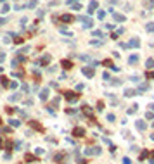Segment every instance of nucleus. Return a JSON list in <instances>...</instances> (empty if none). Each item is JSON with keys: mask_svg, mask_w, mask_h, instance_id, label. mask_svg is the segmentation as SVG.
<instances>
[{"mask_svg": "<svg viewBox=\"0 0 154 164\" xmlns=\"http://www.w3.org/2000/svg\"><path fill=\"white\" fill-rule=\"evenodd\" d=\"M30 124L33 126V128H35V130H42V126H40L38 123H35V121H30Z\"/></svg>", "mask_w": 154, "mask_h": 164, "instance_id": "25", "label": "nucleus"}, {"mask_svg": "<svg viewBox=\"0 0 154 164\" xmlns=\"http://www.w3.org/2000/svg\"><path fill=\"white\" fill-rule=\"evenodd\" d=\"M94 36H99V38H102V36H104V33H102V31H97V29H95V31H94Z\"/></svg>", "mask_w": 154, "mask_h": 164, "instance_id": "29", "label": "nucleus"}, {"mask_svg": "<svg viewBox=\"0 0 154 164\" xmlns=\"http://www.w3.org/2000/svg\"><path fill=\"white\" fill-rule=\"evenodd\" d=\"M107 121H114V114H107Z\"/></svg>", "mask_w": 154, "mask_h": 164, "instance_id": "37", "label": "nucleus"}, {"mask_svg": "<svg viewBox=\"0 0 154 164\" xmlns=\"http://www.w3.org/2000/svg\"><path fill=\"white\" fill-rule=\"evenodd\" d=\"M145 7H151V9H152V7H154V0H145Z\"/></svg>", "mask_w": 154, "mask_h": 164, "instance_id": "24", "label": "nucleus"}, {"mask_svg": "<svg viewBox=\"0 0 154 164\" xmlns=\"http://www.w3.org/2000/svg\"><path fill=\"white\" fill-rule=\"evenodd\" d=\"M19 99H21V93H14V95H11L9 100H11V102H17Z\"/></svg>", "mask_w": 154, "mask_h": 164, "instance_id": "17", "label": "nucleus"}, {"mask_svg": "<svg viewBox=\"0 0 154 164\" xmlns=\"http://www.w3.org/2000/svg\"><path fill=\"white\" fill-rule=\"evenodd\" d=\"M145 78H147V79L154 78V73H152V71H147V74H145Z\"/></svg>", "mask_w": 154, "mask_h": 164, "instance_id": "32", "label": "nucleus"}, {"mask_svg": "<svg viewBox=\"0 0 154 164\" xmlns=\"http://www.w3.org/2000/svg\"><path fill=\"white\" fill-rule=\"evenodd\" d=\"M61 21H62V23H73L75 17H73L71 14H64V16H61Z\"/></svg>", "mask_w": 154, "mask_h": 164, "instance_id": "6", "label": "nucleus"}, {"mask_svg": "<svg viewBox=\"0 0 154 164\" xmlns=\"http://www.w3.org/2000/svg\"><path fill=\"white\" fill-rule=\"evenodd\" d=\"M0 73H2V66H0Z\"/></svg>", "mask_w": 154, "mask_h": 164, "instance_id": "40", "label": "nucleus"}, {"mask_svg": "<svg viewBox=\"0 0 154 164\" xmlns=\"http://www.w3.org/2000/svg\"><path fill=\"white\" fill-rule=\"evenodd\" d=\"M97 17H99V19H104V17H106V11H99V12H97Z\"/></svg>", "mask_w": 154, "mask_h": 164, "instance_id": "23", "label": "nucleus"}, {"mask_svg": "<svg viewBox=\"0 0 154 164\" xmlns=\"http://www.w3.org/2000/svg\"><path fill=\"white\" fill-rule=\"evenodd\" d=\"M49 93H50V92H49V88H43V90L40 92V100H42V102H45V100L49 99Z\"/></svg>", "mask_w": 154, "mask_h": 164, "instance_id": "5", "label": "nucleus"}, {"mask_svg": "<svg viewBox=\"0 0 154 164\" xmlns=\"http://www.w3.org/2000/svg\"><path fill=\"white\" fill-rule=\"evenodd\" d=\"M0 83H2V86H9L11 81H9V78H7V76H2V78H0Z\"/></svg>", "mask_w": 154, "mask_h": 164, "instance_id": "11", "label": "nucleus"}, {"mask_svg": "<svg viewBox=\"0 0 154 164\" xmlns=\"http://www.w3.org/2000/svg\"><path fill=\"white\" fill-rule=\"evenodd\" d=\"M73 7V9H75V11H80V9H82V4H78V2H75V4H73L71 5Z\"/></svg>", "mask_w": 154, "mask_h": 164, "instance_id": "26", "label": "nucleus"}, {"mask_svg": "<svg viewBox=\"0 0 154 164\" xmlns=\"http://www.w3.org/2000/svg\"><path fill=\"white\" fill-rule=\"evenodd\" d=\"M145 29H147V31H152V33H154V23H147Z\"/></svg>", "mask_w": 154, "mask_h": 164, "instance_id": "22", "label": "nucleus"}, {"mask_svg": "<svg viewBox=\"0 0 154 164\" xmlns=\"http://www.w3.org/2000/svg\"><path fill=\"white\" fill-rule=\"evenodd\" d=\"M104 79H106V81H111V76H109V73H104Z\"/></svg>", "mask_w": 154, "mask_h": 164, "instance_id": "35", "label": "nucleus"}, {"mask_svg": "<svg viewBox=\"0 0 154 164\" xmlns=\"http://www.w3.org/2000/svg\"><path fill=\"white\" fill-rule=\"evenodd\" d=\"M49 62H50V55H49V54H45V55L40 59V62H38V64H40V66H47Z\"/></svg>", "mask_w": 154, "mask_h": 164, "instance_id": "7", "label": "nucleus"}, {"mask_svg": "<svg viewBox=\"0 0 154 164\" xmlns=\"http://www.w3.org/2000/svg\"><path fill=\"white\" fill-rule=\"evenodd\" d=\"M82 73L85 74L87 78H94V76H95V68H92V66H83V68H82Z\"/></svg>", "mask_w": 154, "mask_h": 164, "instance_id": "2", "label": "nucleus"}, {"mask_svg": "<svg viewBox=\"0 0 154 164\" xmlns=\"http://www.w3.org/2000/svg\"><path fill=\"white\" fill-rule=\"evenodd\" d=\"M135 126H137L138 130H145V126H147V124H145V121H137Z\"/></svg>", "mask_w": 154, "mask_h": 164, "instance_id": "15", "label": "nucleus"}, {"mask_svg": "<svg viewBox=\"0 0 154 164\" xmlns=\"http://www.w3.org/2000/svg\"><path fill=\"white\" fill-rule=\"evenodd\" d=\"M137 92L135 90H132V88H128V90H125V97H133Z\"/></svg>", "mask_w": 154, "mask_h": 164, "instance_id": "18", "label": "nucleus"}, {"mask_svg": "<svg viewBox=\"0 0 154 164\" xmlns=\"http://www.w3.org/2000/svg\"><path fill=\"white\" fill-rule=\"evenodd\" d=\"M73 135H75V137H83L85 135V130L83 128H75V130H73Z\"/></svg>", "mask_w": 154, "mask_h": 164, "instance_id": "10", "label": "nucleus"}, {"mask_svg": "<svg viewBox=\"0 0 154 164\" xmlns=\"http://www.w3.org/2000/svg\"><path fill=\"white\" fill-rule=\"evenodd\" d=\"M19 85H17V81H12V83L9 85V88H12V90H14V88H17Z\"/></svg>", "mask_w": 154, "mask_h": 164, "instance_id": "31", "label": "nucleus"}, {"mask_svg": "<svg viewBox=\"0 0 154 164\" xmlns=\"http://www.w3.org/2000/svg\"><path fill=\"white\" fill-rule=\"evenodd\" d=\"M145 66H147V69H154V59H147V62H145Z\"/></svg>", "mask_w": 154, "mask_h": 164, "instance_id": "16", "label": "nucleus"}, {"mask_svg": "<svg viewBox=\"0 0 154 164\" xmlns=\"http://www.w3.org/2000/svg\"><path fill=\"white\" fill-rule=\"evenodd\" d=\"M14 43H17V45L23 43V36H16V38H14Z\"/></svg>", "mask_w": 154, "mask_h": 164, "instance_id": "27", "label": "nucleus"}, {"mask_svg": "<svg viewBox=\"0 0 154 164\" xmlns=\"http://www.w3.org/2000/svg\"><path fill=\"white\" fill-rule=\"evenodd\" d=\"M128 62H130L132 66L137 64V62H138V55H130V57H128Z\"/></svg>", "mask_w": 154, "mask_h": 164, "instance_id": "12", "label": "nucleus"}, {"mask_svg": "<svg viewBox=\"0 0 154 164\" xmlns=\"http://www.w3.org/2000/svg\"><path fill=\"white\" fill-rule=\"evenodd\" d=\"M152 157H154V152H152Z\"/></svg>", "mask_w": 154, "mask_h": 164, "instance_id": "41", "label": "nucleus"}, {"mask_svg": "<svg viewBox=\"0 0 154 164\" xmlns=\"http://www.w3.org/2000/svg\"><path fill=\"white\" fill-rule=\"evenodd\" d=\"M102 64H104L106 68H113V66H114V64H113V61H109V59H106V61L102 62Z\"/></svg>", "mask_w": 154, "mask_h": 164, "instance_id": "21", "label": "nucleus"}, {"mask_svg": "<svg viewBox=\"0 0 154 164\" xmlns=\"http://www.w3.org/2000/svg\"><path fill=\"white\" fill-rule=\"evenodd\" d=\"M82 112H83L85 116L92 117V109H90V106H83V107H82Z\"/></svg>", "mask_w": 154, "mask_h": 164, "instance_id": "8", "label": "nucleus"}, {"mask_svg": "<svg viewBox=\"0 0 154 164\" xmlns=\"http://www.w3.org/2000/svg\"><path fill=\"white\" fill-rule=\"evenodd\" d=\"M147 88H149V85H147V83H142L140 86H138V90H142V92H144V90H147Z\"/></svg>", "mask_w": 154, "mask_h": 164, "instance_id": "28", "label": "nucleus"}, {"mask_svg": "<svg viewBox=\"0 0 154 164\" xmlns=\"http://www.w3.org/2000/svg\"><path fill=\"white\" fill-rule=\"evenodd\" d=\"M109 83H111V85H114V86H116V85H121V81H120L118 78H111V81H109Z\"/></svg>", "mask_w": 154, "mask_h": 164, "instance_id": "20", "label": "nucleus"}, {"mask_svg": "<svg viewBox=\"0 0 154 164\" xmlns=\"http://www.w3.org/2000/svg\"><path fill=\"white\" fill-rule=\"evenodd\" d=\"M9 11H11V5H9V4H4V5H2V12H4V14H7Z\"/></svg>", "mask_w": 154, "mask_h": 164, "instance_id": "19", "label": "nucleus"}, {"mask_svg": "<svg viewBox=\"0 0 154 164\" xmlns=\"http://www.w3.org/2000/svg\"><path fill=\"white\" fill-rule=\"evenodd\" d=\"M145 117H147V119H152V117H154V112H152V111H149V112L145 114Z\"/></svg>", "mask_w": 154, "mask_h": 164, "instance_id": "33", "label": "nucleus"}, {"mask_svg": "<svg viewBox=\"0 0 154 164\" xmlns=\"http://www.w3.org/2000/svg\"><path fill=\"white\" fill-rule=\"evenodd\" d=\"M61 64H62L64 69H71V68H73V62H71V61H62Z\"/></svg>", "mask_w": 154, "mask_h": 164, "instance_id": "13", "label": "nucleus"}, {"mask_svg": "<svg viewBox=\"0 0 154 164\" xmlns=\"http://www.w3.org/2000/svg\"><path fill=\"white\" fill-rule=\"evenodd\" d=\"M4 59H5V54H4V52H0V62H2Z\"/></svg>", "mask_w": 154, "mask_h": 164, "instance_id": "38", "label": "nucleus"}, {"mask_svg": "<svg viewBox=\"0 0 154 164\" xmlns=\"http://www.w3.org/2000/svg\"><path fill=\"white\" fill-rule=\"evenodd\" d=\"M5 21H7V19H4V17H0V26H2V24L5 23Z\"/></svg>", "mask_w": 154, "mask_h": 164, "instance_id": "39", "label": "nucleus"}, {"mask_svg": "<svg viewBox=\"0 0 154 164\" xmlns=\"http://www.w3.org/2000/svg\"><path fill=\"white\" fill-rule=\"evenodd\" d=\"M138 45H140V42H138L137 38H133V40L128 42V47H138Z\"/></svg>", "mask_w": 154, "mask_h": 164, "instance_id": "14", "label": "nucleus"}, {"mask_svg": "<svg viewBox=\"0 0 154 164\" xmlns=\"http://www.w3.org/2000/svg\"><path fill=\"white\" fill-rule=\"evenodd\" d=\"M97 109H99V111L104 109V102H102V100H99V102H97Z\"/></svg>", "mask_w": 154, "mask_h": 164, "instance_id": "30", "label": "nucleus"}, {"mask_svg": "<svg viewBox=\"0 0 154 164\" xmlns=\"http://www.w3.org/2000/svg\"><path fill=\"white\" fill-rule=\"evenodd\" d=\"M97 7H99V2H97V0H92V2L88 4V14H94Z\"/></svg>", "mask_w": 154, "mask_h": 164, "instance_id": "4", "label": "nucleus"}, {"mask_svg": "<svg viewBox=\"0 0 154 164\" xmlns=\"http://www.w3.org/2000/svg\"><path fill=\"white\" fill-rule=\"evenodd\" d=\"M78 21H80V23H83V26H85V28H90V26L94 24V23H92V19H90L88 16H80V17H78Z\"/></svg>", "mask_w": 154, "mask_h": 164, "instance_id": "3", "label": "nucleus"}, {"mask_svg": "<svg viewBox=\"0 0 154 164\" xmlns=\"http://www.w3.org/2000/svg\"><path fill=\"white\" fill-rule=\"evenodd\" d=\"M113 17H114L116 23H123V21H125V16H123V14H118V12H114Z\"/></svg>", "mask_w": 154, "mask_h": 164, "instance_id": "9", "label": "nucleus"}, {"mask_svg": "<svg viewBox=\"0 0 154 164\" xmlns=\"http://www.w3.org/2000/svg\"><path fill=\"white\" fill-rule=\"evenodd\" d=\"M135 111H137V106H133V107H132V109H128V114H133V112H135Z\"/></svg>", "mask_w": 154, "mask_h": 164, "instance_id": "34", "label": "nucleus"}, {"mask_svg": "<svg viewBox=\"0 0 154 164\" xmlns=\"http://www.w3.org/2000/svg\"><path fill=\"white\" fill-rule=\"evenodd\" d=\"M11 126H19V121H14V119H11Z\"/></svg>", "mask_w": 154, "mask_h": 164, "instance_id": "36", "label": "nucleus"}, {"mask_svg": "<svg viewBox=\"0 0 154 164\" xmlns=\"http://www.w3.org/2000/svg\"><path fill=\"white\" fill-rule=\"evenodd\" d=\"M152 128H154V124H152Z\"/></svg>", "mask_w": 154, "mask_h": 164, "instance_id": "42", "label": "nucleus"}, {"mask_svg": "<svg viewBox=\"0 0 154 164\" xmlns=\"http://www.w3.org/2000/svg\"><path fill=\"white\" fill-rule=\"evenodd\" d=\"M64 99L68 102H76L80 99V93H76V92H64Z\"/></svg>", "mask_w": 154, "mask_h": 164, "instance_id": "1", "label": "nucleus"}]
</instances>
